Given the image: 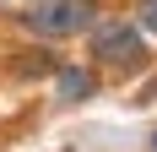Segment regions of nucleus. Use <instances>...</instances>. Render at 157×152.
<instances>
[{
	"mask_svg": "<svg viewBox=\"0 0 157 152\" xmlns=\"http://www.w3.org/2000/svg\"><path fill=\"white\" fill-rule=\"evenodd\" d=\"M87 33H92V38H87V54H92L98 71L130 76V71L146 65V33L136 27V22H92Z\"/></svg>",
	"mask_w": 157,
	"mask_h": 152,
	"instance_id": "obj_1",
	"label": "nucleus"
},
{
	"mask_svg": "<svg viewBox=\"0 0 157 152\" xmlns=\"http://www.w3.org/2000/svg\"><path fill=\"white\" fill-rule=\"evenodd\" d=\"M98 11H103V0H27L22 27L33 38H76L98 22Z\"/></svg>",
	"mask_w": 157,
	"mask_h": 152,
	"instance_id": "obj_2",
	"label": "nucleus"
},
{
	"mask_svg": "<svg viewBox=\"0 0 157 152\" xmlns=\"http://www.w3.org/2000/svg\"><path fill=\"white\" fill-rule=\"evenodd\" d=\"M54 98L60 103L98 98V65H54Z\"/></svg>",
	"mask_w": 157,
	"mask_h": 152,
	"instance_id": "obj_3",
	"label": "nucleus"
},
{
	"mask_svg": "<svg viewBox=\"0 0 157 152\" xmlns=\"http://www.w3.org/2000/svg\"><path fill=\"white\" fill-rule=\"evenodd\" d=\"M136 27L146 38H157V0H136Z\"/></svg>",
	"mask_w": 157,
	"mask_h": 152,
	"instance_id": "obj_4",
	"label": "nucleus"
},
{
	"mask_svg": "<svg viewBox=\"0 0 157 152\" xmlns=\"http://www.w3.org/2000/svg\"><path fill=\"white\" fill-rule=\"evenodd\" d=\"M16 71H22V76H44V71H54V60H49L44 49H27V60L16 65Z\"/></svg>",
	"mask_w": 157,
	"mask_h": 152,
	"instance_id": "obj_5",
	"label": "nucleus"
},
{
	"mask_svg": "<svg viewBox=\"0 0 157 152\" xmlns=\"http://www.w3.org/2000/svg\"><path fill=\"white\" fill-rule=\"evenodd\" d=\"M152 152H157V130H152Z\"/></svg>",
	"mask_w": 157,
	"mask_h": 152,
	"instance_id": "obj_6",
	"label": "nucleus"
}]
</instances>
